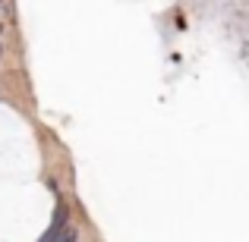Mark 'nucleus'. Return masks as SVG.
I'll return each mask as SVG.
<instances>
[{"label": "nucleus", "mask_w": 249, "mask_h": 242, "mask_svg": "<svg viewBox=\"0 0 249 242\" xmlns=\"http://www.w3.org/2000/svg\"><path fill=\"white\" fill-rule=\"evenodd\" d=\"M0 57H3V44H0Z\"/></svg>", "instance_id": "obj_4"}, {"label": "nucleus", "mask_w": 249, "mask_h": 242, "mask_svg": "<svg viewBox=\"0 0 249 242\" xmlns=\"http://www.w3.org/2000/svg\"><path fill=\"white\" fill-rule=\"evenodd\" d=\"M67 226H70V208H67V205H63V201H60V205L54 208V217H51L48 230L41 233V239H38V242H54V239L60 236L63 230H67Z\"/></svg>", "instance_id": "obj_1"}, {"label": "nucleus", "mask_w": 249, "mask_h": 242, "mask_svg": "<svg viewBox=\"0 0 249 242\" xmlns=\"http://www.w3.org/2000/svg\"><path fill=\"white\" fill-rule=\"evenodd\" d=\"M54 242H79V230H76V226H67Z\"/></svg>", "instance_id": "obj_2"}, {"label": "nucleus", "mask_w": 249, "mask_h": 242, "mask_svg": "<svg viewBox=\"0 0 249 242\" xmlns=\"http://www.w3.org/2000/svg\"><path fill=\"white\" fill-rule=\"evenodd\" d=\"M0 38H3V22H0Z\"/></svg>", "instance_id": "obj_3"}]
</instances>
